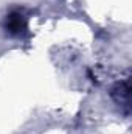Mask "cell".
<instances>
[{
	"label": "cell",
	"instance_id": "obj_1",
	"mask_svg": "<svg viewBox=\"0 0 132 134\" xmlns=\"http://www.w3.org/2000/svg\"><path fill=\"white\" fill-rule=\"evenodd\" d=\"M5 28H6V31L9 34L17 36V34L23 33L27 30V19L19 11H13L5 19Z\"/></svg>",
	"mask_w": 132,
	"mask_h": 134
}]
</instances>
